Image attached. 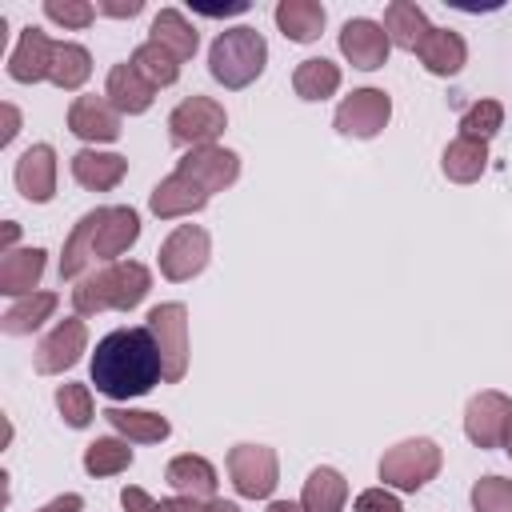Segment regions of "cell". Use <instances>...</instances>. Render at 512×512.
Returning a JSON list of instances; mask_svg holds the SVG:
<instances>
[{
	"label": "cell",
	"instance_id": "cell-1",
	"mask_svg": "<svg viewBox=\"0 0 512 512\" xmlns=\"http://www.w3.org/2000/svg\"><path fill=\"white\" fill-rule=\"evenodd\" d=\"M160 380H164V364H160V348H156L148 324L116 328L92 352V384L108 400L148 396Z\"/></svg>",
	"mask_w": 512,
	"mask_h": 512
},
{
	"label": "cell",
	"instance_id": "cell-2",
	"mask_svg": "<svg viewBox=\"0 0 512 512\" xmlns=\"http://www.w3.org/2000/svg\"><path fill=\"white\" fill-rule=\"evenodd\" d=\"M152 288V272L140 260H116L104 264L100 272H84L72 288V308L76 316H96V312H132Z\"/></svg>",
	"mask_w": 512,
	"mask_h": 512
},
{
	"label": "cell",
	"instance_id": "cell-3",
	"mask_svg": "<svg viewBox=\"0 0 512 512\" xmlns=\"http://www.w3.org/2000/svg\"><path fill=\"white\" fill-rule=\"evenodd\" d=\"M264 64H268V40L256 28H248V24L224 28L212 40V48H208V72H212V80L224 84V88H232V92L236 88H248L252 80H260Z\"/></svg>",
	"mask_w": 512,
	"mask_h": 512
},
{
	"label": "cell",
	"instance_id": "cell-4",
	"mask_svg": "<svg viewBox=\"0 0 512 512\" xmlns=\"http://www.w3.org/2000/svg\"><path fill=\"white\" fill-rule=\"evenodd\" d=\"M444 464V452L436 440L428 436H412V440H400L392 444L384 456H380V480L384 488H400V492H420L428 480H436Z\"/></svg>",
	"mask_w": 512,
	"mask_h": 512
},
{
	"label": "cell",
	"instance_id": "cell-5",
	"mask_svg": "<svg viewBox=\"0 0 512 512\" xmlns=\"http://www.w3.org/2000/svg\"><path fill=\"white\" fill-rule=\"evenodd\" d=\"M156 348H160V364H164V380L168 384H180L184 372H188V308L180 300H168V304H156L148 308L144 316Z\"/></svg>",
	"mask_w": 512,
	"mask_h": 512
},
{
	"label": "cell",
	"instance_id": "cell-6",
	"mask_svg": "<svg viewBox=\"0 0 512 512\" xmlns=\"http://www.w3.org/2000/svg\"><path fill=\"white\" fill-rule=\"evenodd\" d=\"M228 128V112L220 100L212 96H184L172 112H168V136L180 148H204L216 144V136H224Z\"/></svg>",
	"mask_w": 512,
	"mask_h": 512
},
{
	"label": "cell",
	"instance_id": "cell-7",
	"mask_svg": "<svg viewBox=\"0 0 512 512\" xmlns=\"http://www.w3.org/2000/svg\"><path fill=\"white\" fill-rule=\"evenodd\" d=\"M208 256H212V236L200 224H180L164 236V244L156 252V264H160L164 280L184 284V280H192L208 268Z\"/></svg>",
	"mask_w": 512,
	"mask_h": 512
},
{
	"label": "cell",
	"instance_id": "cell-8",
	"mask_svg": "<svg viewBox=\"0 0 512 512\" xmlns=\"http://www.w3.org/2000/svg\"><path fill=\"white\" fill-rule=\"evenodd\" d=\"M228 476L244 500H268L280 484V460L268 444H236L228 448Z\"/></svg>",
	"mask_w": 512,
	"mask_h": 512
},
{
	"label": "cell",
	"instance_id": "cell-9",
	"mask_svg": "<svg viewBox=\"0 0 512 512\" xmlns=\"http://www.w3.org/2000/svg\"><path fill=\"white\" fill-rule=\"evenodd\" d=\"M392 120V96L384 88H356L348 92L340 104H336V132L340 136H352V140H372L388 128Z\"/></svg>",
	"mask_w": 512,
	"mask_h": 512
},
{
	"label": "cell",
	"instance_id": "cell-10",
	"mask_svg": "<svg viewBox=\"0 0 512 512\" xmlns=\"http://www.w3.org/2000/svg\"><path fill=\"white\" fill-rule=\"evenodd\" d=\"M84 348H88V324H84L80 316H64V320L52 324L48 336H40V344H36V352H32V368H36L40 376L68 372V368L80 360Z\"/></svg>",
	"mask_w": 512,
	"mask_h": 512
},
{
	"label": "cell",
	"instance_id": "cell-11",
	"mask_svg": "<svg viewBox=\"0 0 512 512\" xmlns=\"http://www.w3.org/2000/svg\"><path fill=\"white\" fill-rule=\"evenodd\" d=\"M176 172L196 180L208 196L212 192H224L240 180V156L224 144H204V148H188L180 160H176Z\"/></svg>",
	"mask_w": 512,
	"mask_h": 512
},
{
	"label": "cell",
	"instance_id": "cell-12",
	"mask_svg": "<svg viewBox=\"0 0 512 512\" xmlns=\"http://www.w3.org/2000/svg\"><path fill=\"white\" fill-rule=\"evenodd\" d=\"M340 52H344V60H348L352 68L372 72V68H384V64H388L392 40H388V32H384L380 20H372V16H352V20H344V28H340Z\"/></svg>",
	"mask_w": 512,
	"mask_h": 512
},
{
	"label": "cell",
	"instance_id": "cell-13",
	"mask_svg": "<svg viewBox=\"0 0 512 512\" xmlns=\"http://www.w3.org/2000/svg\"><path fill=\"white\" fill-rule=\"evenodd\" d=\"M508 416H512V400L504 392H496V388H484L464 408V436L476 448H496V444H504Z\"/></svg>",
	"mask_w": 512,
	"mask_h": 512
},
{
	"label": "cell",
	"instance_id": "cell-14",
	"mask_svg": "<svg viewBox=\"0 0 512 512\" xmlns=\"http://www.w3.org/2000/svg\"><path fill=\"white\" fill-rule=\"evenodd\" d=\"M68 132L88 140V144H112L120 136V112L112 108L108 96H76L68 104Z\"/></svg>",
	"mask_w": 512,
	"mask_h": 512
},
{
	"label": "cell",
	"instance_id": "cell-15",
	"mask_svg": "<svg viewBox=\"0 0 512 512\" xmlns=\"http://www.w3.org/2000/svg\"><path fill=\"white\" fill-rule=\"evenodd\" d=\"M52 56H56V40H52L44 28L28 24V28L20 32L12 56H8V76H12L16 84H40V80H48V72H52Z\"/></svg>",
	"mask_w": 512,
	"mask_h": 512
},
{
	"label": "cell",
	"instance_id": "cell-16",
	"mask_svg": "<svg viewBox=\"0 0 512 512\" xmlns=\"http://www.w3.org/2000/svg\"><path fill=\"white\" fill-rule=\"evenodd\" d=\"M12 180L20 188L24 200L32 204H48L56 196V148L52 144H32L20 152L16 168H12Z\"/></svg>",
	"mask_w": 512,
	"mask_h": 512
},
{
	"label": "cell",
	"instance_id": "cell-17",
	"mask_svg": "<svg viewBox=\"0 0 512 512\" xmlns=\"http://www.w3.org/2000/svg\"><path fill=\"white\" fill-rule=\"evenodd\" d=\"M140 240V212L132 204H108L96 224V260L116 264Z\"/></svg>",
	"mask_w": 512,
	"mask_h": 512
},
{
	"label": "cell",
	"instance_id": "cell-18",
	"mask_svg": "<svg viewBox=\"0 0 512 512\" xmlns=\"http://www.w3.org/2000/svg\"><path fill=\"white\" fill-rule=\"evenodd\" d=\"M148 208H152V216H160V220L196 216V212H204V208H208V192H204L196 180H188V176L172 172V176H164V180L148 192Z\"/></svg>",
	"mask_w": 512,
	"mask_h": 512
},
{
	"label": "cell",
	"instance_id": "cell-19",
	"mask_svg": "<svg viewBox=\"0 0 512 512\" xmlns=\"http://www.w3.org/2000/svg\"><path fill=\"white\" fill-rule=\"evenodd\" d=\"M104 96L112 100V108H116L120 116H140V112H148V108H152L156 88L136 72V64H132V60H124V64H112V68H108Z\"/></svg>",
	"mask_w": 512,
	"mask_h": 512
},
{
	"label": "cell",
	"instance_id": "cell-20",
	"mask_svg": "<svg viewBox=\"0 0 512 512\" xmlns=\"http://www.w3.org/2000/svg\"><path fill=\"white\" fill-rule=\"evenodd\" d=\"M128 176V160L120 152H96V148H80L72 156V180L88 192H112L120 180Z\"/></svg>",
	"mask_w": 512,
	"mask_h": 512
},
{
	"label": "cell",
	"instance_id": "cell-21",
	"mask_svg": "<svg viewBox=\"0 0 512 512\" xmlns=\"http://www.w3.org/2000/svg\"><path fill=\"white\" fill-rule=\"evenodd\" d=\"M164 480L172 484L176 496H196V500H216V484H220L212 460H204L196 452L172 456L168 468H164Z\"/></svg>",
	"mask_w": 512,
	"mask_h": 512
},
{
	"label": "cell",
	"instance_id": "cell-22",
	"mask_svg": "<svg viewBox=\"0 0 512 512\" xmlns=\"http://www.w3.org/2000/svg\"><path fill=\"white\" fill-rule=\"evenodd\" d=\"M48 252L44 248H12V252H4V260H0V292L4 296H32L36 292V284H40V276H44V260Z\"/></svg>",
	"mask_w": 512,
	"mask_h": 512
},
{
	"label": "cell",
	"instance_id": "cell-23",
	"mask_svg": "<svg viewBox=\"0 0 512 512\" xmlns=\"http://www.w3.org/2000/svg\"><path fill=\"white\" fill-rule=\"evenodd\" d=\"M416 56H420V64H424L432 76H456V72L468 64V44H464V36L452 32V28H432V32L424 36V44L416 48Z\"/></svg>",
	"mask_w": 512,
	"mask_h": 512
},
{
	"label": "cell",
	"instance_id": "cell-24",
	"mask_svg": "<svg viewBox=\"0 0 512 512\" xmlns=\"http://www.w3.org/2000/svg\"><path fill=\"white\" fill-rule=\"evenodd\" d=\"M148 40L160 44V48H168L180 64L192 60L196 48H200V32L192 28V20L180 8H160L156 20H152V28H148Z\"/></svg>",
	"mask_w": 512,
	"mask_h": 512
},
{
	"label": "cell",
	"instance_id": "cell-25",
	"mask_svg": "<svg viewBox=\"0 0 512 512\" xmlns=\"http://www.w3.org/2000/svg\"><path fill=\"white\" fill-rule=\"evenodd\" d=\"M272 16H276V28H280L292 44H312V40H320L324 20H328L324 4H316V0H280Z\"/></svg>",
	"mask_w": 512,
	"mask_h": 512
},
{
	"label": "cell",
	"instance_id": "cell-26",
	"mask_svg": "<svg viewBox=\"0 0 512 512\" xmlns=\"http://www.w3.org/2000/svg\"><path fill=\"white\" fill-rule=\"evenodd\" d=\"M384 32L392 40V48H404V52H416L424 44V36L432 32L424 8L416 0H392L384 8Z\"/></svg>",
	"mask_w": 512,
	"mask_h": 512
},
{
	"label": "cell",
	"instance_id": "cell-27",
	"mask_svg": "<svg viewBox=\"0 0 512 512\" xmlns=\"http://www.w3.org/2000/svg\"><path fill=\"white\" fill-rule=\"evenodd\" d=\"M488 168V144L484 140H472V136H456L448 140L444 156H440V172L452 180V184H476Z\"/></svg>",
	"mask_w": 512,
	"mask_h": 512
},
{
	"label": "cell",
	"instance_id": "cell-28",
	"mask_svg": "<svg viewBox=\"0 0 512 512\" xmlns=\"http://www.w3.org/2000/svg\"><path fill=\"white\" fill-rule=\"evenodd\" d=\"M100 212L104 208H92L76 220L72 236L64 240V252H60V280H80L84 268L96 260V224H100Z\"/></svg>",
	"mask_w": 512,
	"mask_h": 512
},
{
	"label": "cell",
	"instance_id": "cell-29",
	"mask_svg": "<svg viewBox=\"0 0 512 512\" xmlns=\"http://www.w3.org/2000/svg\"><path fill=\"white\" fill-rule=\"evenodd\" d=\"M124 440H136V444H160V440H168L172 436V424H168V416H160V412H144V408H104L100 412Z\"/></svg>",
	"mask_w": 512,
	"mask_h": 512
},
{
	"label": "cell",
	"instance_id": "cell-30",
	"mask_svg": "<svg viewBox=\"0 0 512 512\" xmlns=\"http://www.w3.org/2000/svg\"><path fill=\"white\" fill-rule=\"evenodd\" d=\"M344 500H348V480H344L336 468L320 464V468H312V472H308L304 492H300L304 512H340V508H344Z\"/></svg>",
	"mask_w": 512,
	"mask_h": 512
},
{
	"label": "cell",
	"instance_id": "cell-31",
	"mask_svg": "<svg viewBox=\"0 0 512 512\" xmlns=\"http://www.w3.org/2000/svg\"><path fill=\"white\" fill-rule=\"evenodd\" d=\"M340 80H344V76H340V64H332V60H324V56L300 60L296 72H292V88H296L300 100H328V96H336Z\"/></svg>",
	"mask_w": 512,
	"mask_h": 512
},
{
	"label": "cell",
	"instance_id": "cell-32",
	"mask_svg": "<svg viewBox=\"0 0 512 512\" xmlns=\"http://www.w3.org/2000/svg\"><path fill=\"white\" fill-rule=\"evenodd\" d=\"M88 76H92V52L84 44H76V40H56V56H52L48 80L60 92H76V88H84Z\"/></svg>",
	"mask_w": 512,
	"mask_h": 512
},
{
	"label": "cell",
	"instance_id": "cell-33",
	"mask_svg": "<svg viewBox=\"0 0 512 512\" xmlns=\"http://www.w3.org/2000/svg\"><path fill=\"white\" fill-rule=\"evenodd\" d=\"M56 304H60L56 292H32V296H20V300L0 316V328H4L8 336H28V332H36V328L56 312Z\"/></svg>",
	"mask_w": 512,
	"mask_h": 512
},
{
	"label": "cell",
	"instance_id": "cell-34",
	"mask_svg": "<svg viewBox=\"0 0 512 512\" xmlns=\"http://www.w3.org/2000/svg\"><path fill=\"white\" fill-rule=\"evenodd\" d=\"M132 464V448L124 436H96L84 448V472L88 476H116Z\"/></svg>",
	"mask_w": 512,
	"mask_h": 512
},
{
	"label": "cell",
	"instance_id": "cell-35",
	"mask_svg": "<svg viewBox=\"0 0 512 512\" xmlns=\"http://www.w3.org/2000/svg\"><path fill=\"white\" fill-rule=\"evenodd\" d=\"M132 64H136V72H140L152 88H168V84L180 80V60H176L168 48L152 44V40H144V44L132 52Z\"/></svg>",
	"mask_w": 512,
	"mask_h": 512
},
{
	"label": "cell",
	"instance_id": "cell-36",
	"mask_svg": "<svg viewBox=\"0 0 512 512\" xmlns=\"http://www.w3.org/2000/svg\"><path fill=\"white\" fill-rule=\"evenodd\" d=\"M504 128V104L500 100H476L464 116H460V136H472V140H492L496 132Z\"/></svg>",
	"mask_w": 512,
	"mask_h": 512
},
{
	"label": "cell",
	"instance_id": "cell-37",
	"mask_svg": "<svg viewBox=\"0 0 512 512\" xmlns=\"http://www.w3.org/2000/svg\"><path fill=\"white\" fill-rule=\"evenodd\" d=\"M56 408H60V416H64L68 428H88L92 416H96V408H92V388H88V384H76V380L60 384V388H56Z\"/></svg>",
	"mask_w": 512,
	"mask_h": 512
},
{
	"label": "cell",
	"instance_id": "cell-38",
	"mask_svg": "<svg viewBox=\"0 0 512 512\" xmlns=\"http://www.w3.org/2000/svg\"><path fill=\"white\" fill-rule=\"evenodd\" d=\"M472 512H512V480L480 476L472 484Z\"/></svg>",
	"mask_w": 512,
	"mask_h": 512
},
{
	"label": "cell",
	"instance_id": "cell-39",
	"mask_svg": "<svg viewBox=\"0 0 512 512\" xmlns=\"http://www.w3.org/2000/svg\"><path fill=\"white\" fill-rule=\"evenodd\" d=\"M44 16L60 28H88L96 20V4H88V0H44Z\"/></svg>",
	"mask_w": 512,
	"mask_h": 512
},
{
	"label": "cell",
	"instance_id": "cell-40",
	"mask_svg": "<svg viewBox=\"0 0 512 512\" xmlns=\"http://www.w3.org/2000/svg\"><path fill=\"white\" fill-rule=\"evenodd\" d=\"M356 512H404V504H400L396 492H388V488L380 484V488H364V492L356 496Z\"/></svg>",
	"mask_w": 512,
	"mask_h": 512
},
{
	"label": "cell",
	"instance_id": "cell-41",
	"mask_svg": "<svg viewBox=\"0 0 512 512\" xmlns=\"http://www.w3.org/2000/svg\"><path fill=\"white\" fill-rule=\"evenodd\" d=\"M120 504H124V512H160V500H152L144 488H136V484H124L120 488Z\"/></svg>",
	"mask_w": 512,
	"mask_h": 512
},
{
	"label": "cell",
	"instance_id": "cell-42",
	"mask_svg": "<svg viewBox=\"0 0 512 512\" xmlns=\"http://www.w3.org/2000/svg\"><path fill=\"white\" fill-rule=\"evenodd\" d=\"M96 12L116 16V20H132V16H140V12H144V0H100V4H96Z\"/></svg>",
	"mask_w": 512,
	"mask_h": 512
},
{
	"label": "cell",
	"instance_id": "cell-43",
	"mask_svg": "<svg viewBox=\"0 0 512 512\" xmlns=\"http://www.w3.org/2000/svg\"><path fill=\"white\" fill-rule=\"evenodd\" d=\"M160 512H208V500H196V496H168V500H160Z\"/></svg>",
	"mask_w": 512,
	"mask_h": 512
},
{
	"label": "cell",
	"instance_id": "cell-44",
	"mask_svg": "<svg viewBox=\"0 0 512 512\" xmlns=\"http://www.w3.org/2000/svg\"><path fill=\"white\" fill-rule=\"evenodd\" d=\"M80 508H84V496H80V492H64V496L48 500V504L36 508V512H80Z\"/></svg>",
	"mask_w": 512,
	"mask_h": 512
},
{
	"label": "cell",
	"instance_id": "cell-45",
	"mask_svg": "<svg viewBox=\"0 0 512 512\" xmlns=\"http://www.w3.org/2000/svg\"><path fill=\"white\" fill-rule=\"evenodd\" d=\"M4 116H8V128H4V136H0V144H8V140H12L16 132H20V128H16V124H20V116H16V108H12V104H4Z\"/></svg>",
	"mask_w": 512,
	"mask_h": 512
},
{
	"label": "cell",
	"instance_id": "cell-46",
	"mask_svg": "<svg viewBox=\"0 0 512 512\" xmlns=\"http://www.w3.org/2000/svg\"><path fill=\"white\" fill-rule=\"evenodd\" d=\"M264 512H304V504H292V500H272Z\"/></svg>",
	"mask_w": 512,
	"mask_h": 512
},
{
	"label": "cell",
	"instance_id": "cell-47",
	"mask_svg": "<svg viewBox=\"0 0 512 512\" xmlns=\"http://www.w3.org/2000/svg\"><path fill=\"white\" fill-rule=\"evenodd\" d=\"M208 512H240V504H232V500H208Z\"/></svg>",
	"mask_w": 512,
	"mask_h": 512
},
{
	"label": "cell",
	"instance_id": "cell-48",
	"mask_svg": "<svg viewBox=\"0 0 512 512\" xmlns=\"http://www.w3.org/2000/svg\"><path fill=\"white\" fill-rule=\"evenodd\" d=\"M12 240H16V224L8 220V224H4V252H12Z\"/></svg>",
	"mask_w": 512,
	"mask_h": 512
},
{
	"label": "cell",
	"instance_id": "cell-49",
	"mask_svg": "<svg viewBox=\"0 0 512 512\" xmlns=\"http://www.w3.org/2000/svg\"><path fill=\"white\" fill-rule=\"evenodd\" d=\"M504 452H508V460H512V416H508V428H504Z\"/></svg>",
	"mask_w": 512,
	"mask_h": 512
}]
</instances>
